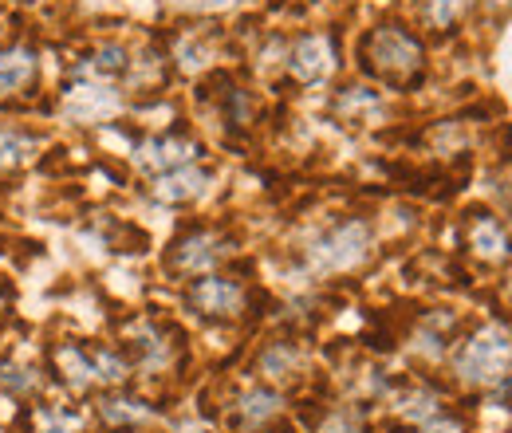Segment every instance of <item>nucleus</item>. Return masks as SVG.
I'll list each match as a JSON object with an SVG mask.
<instances>
[{
    "label": "nucleus",
    "instance_id": "obj_1",
    "mask_svg": "<svg viewBox=\"0 0 512 433\" xmlns=\"http://www.w3.org/2000/svg\"><path fill=\"white\" fill-rule=\"evenodd\" d=\"M453 374L469 390H493L512 374V323L509 319H489L453 355Z\"/></svg>",
    "mask_w": 512,
    "mask_h": 433
},
{
    "label": "nucleus",
    "instance_id": "obj_2",
    "mask_svg": "<svg viewBox=\"0 0 512 433\" xmlns=\"http://www.w3.org/2000/svg\"><path fill=\"white\" fill-rule=\"evenodd\" d=\"M371 245H375V237H371L367 221H343L308 245V268L320 276L351 272L371 256Z\"/></svg>",
    "mask_w": 512,
    "mask_h": 433
},
{
    "label": "nucleus",
    "instance_id": "obj_3",
    "mask_svg": "<svg viewBox=\"0 0 512 433\" xmlns=\"http://www.w3.org/2000/svg\"><path fill=\"white\" fill-rule=\"evenodd\" d=\"M367 60L379 75H390V79H406L422 67V44L406 32V28H375L367 36Z\"/></svg>",
    "mask_w": 512,
    "mask_h": 433
},
{
    "label": "nucleus",
    "instance_id": "obj_4",
    "mask_svg": "<svg viewBox=\"0 0 512 433\" xmlns=\"http://www.w3.org/2000/svg\"><path fill=\"white\" fill-rule=\"evenodd\" d=\"M190 304L201 315L229 319V315H241L245 311V288L237 280H225V276H201L190 288Z\"/></svg>",
    "mask_w": 512,
    "mask_h": 433
},
{
    "label": "nucleus",
    "instance_id": "obj_5",
    "mask_svg": "<svg viewBox=\"0 0 512 433\" xmlns=\"http://www.w3.org/2000/svg\"><path fill=\"white\" fill-rule=\"evenodd\" d=\"M123 111V99H119V91H111V87H95V83H79V87H71L64 99V115L71 123H103V119H111V115H119Z\"/></svg>",
    "mask_w": 512,
    "mask_h": 433
},
{
    "label": "nucleus",
    "instance_id": "obj_6",
    "mask_svg": "<svg viewBox=\"0 0 512 433\" xmlns=\"http://www.w3.org/2000/svg\"><path fill=\"white\" fill-rule=\"evenodd\" d=\"M225 256H229V241H221L217 233H190V237H182L174 245V268L190 272V276H205Z\"/></svg>",
    "mask_w": 512,
    "mask_h": 433
},
{
    "label": "nucleus",
    "instance_id": "obj_7",
    "mask_svg": "<svg viewBox=\"0 0 512 433\" xmlns=\"http://www.w3.org/2000/svg\"><path fill=\"white\" fill-rule=\"evenodd\" d=\"M134 162L150 174H170V170H182L197 162V146L186 138H150L134 150Z\"/></svg>",
    "mask_w": 512,
    "mask_h": 433
},
{
    "label": "nucleus",
    "instance_id": "obj_8",
    "mask_svg": "<svg viewBox=\"0 0 512 433\" xmlns=\"http://www.w3.org/2000/svg\"><path fill=\"white\" fill-rule=\"evenodd\" d=\"M288 71L300 83H323L335 71V44L327 36H304L288 56Z\"/></svg>",
    "mask_w": 512,
    "mask_h": 433
},
{
    "label": "nucleus",
    "instance_id": "obj_9",
    "mask_svg": "<svg viewBox=\"0 0 512 433\" xmlns=\"http://www.w3.org/2000/svg\"><path fill=\"white\" fill-rule=\"evenodd\" d=\"M469 248L485 260V264H509L512 260V237L509 229H505V221L501 217H493V213H477L473 221H469Z\"/></svg>",
    "mask_w": 512,
    "mask_h": 433
},
{
    "label": "nucleus",
    "instance_id": "obj_10",
    "mask_svg": "<svg viewBox=\"0 0 512 433\" xmlns=\"http://www.w3.org/2000/svg\"><path fill=\"white\" fill-rule=\"evenodd\" d=\"M280 410H284V398H280L276 390L253 386V390H245L241 402H237V426H241V430H260V426H268Z\"/></svg>",
    "mask_w": 512,
    "mask_h": 433
},
{
    "label": "nucleus",
    "instance_id": "obj_11",
    "mask_svg": "<svg viewBox=\"0 0 512 433\" xmlns=\"http://www.w3.org/2000/svg\"><path fill=\"white\" fill-rule=\"evenodd\" d=\"M205 189H209V178L201 170H193V166H182V170H170V174H162L154 182V197L158 201H170V205H182V201L201 197Z\"/></svg>",
    "mask_w": 512,
    "mask_h": 433
},
{
    "label": "nucleus",
    "instance_id": "obj_12",
    "mask_svg": "<svg viewBox=\"0 0 512 433\" xmlns=\"http://www.w3.org/2000/svg\"><path fill=\"white\" fill-rule=\"evenodd\" d=\"M398 418H406L410 426H430L434 418H442V398L434 390L418 386V390L398 398Z\"/></svg>",
    "mask_w": 512,
    "mask_h": 433
},
{
    "label": "nucleus",
    "instance_id": "obj_13",
    "mask_svg": "<svg viewBox=\"0 0 512 433\" xmlns=\"http://www.w3.org/2000/svg\"><path fill=\"white\" fill-rule=\"evenodd\" d=\"M99 418H103L107 426L130 430V426L150 422V418H154V410H150L146 402H138V398H107V402L99 406Z\"/></svg>",
    "mask_w": 512,
    "mask_h": 433
},
{
    "label": "nucleus",
    "instance_id": "obj_14",
    "mask_svg": "<svg viewBox=\"0 0 512 433\" xmlns=\"http://www.w3.org/2000/svg\"><path fill=\"white\" fill-rule=\"evenodd\" d=\"M32 52H24V48H16V52H0V91H16V87H24L28 79H32Z\"/></svg>",
    "mask_w": 512,
    "mask_h": 433
},
{
    "label": "nucleus",
    "instance_id": "obj_15",
    "mask_svg": "<svg viewBox=\"0 0 512 433\" xmlns=\"http://www.w3.org/2000/svg\"><path fill=\"white\" fill-rule=\"evenodd\" d=\"M32 154H36V142L28 134L0 126V170H16V166L32 162Z\"/></svg>",
    "mask_w": 512,
    "mask_h": 433
},
{
    "label": "nucleus",
    "instance_id": "obj_16",
    "mask_svg": "<svg viewBox=\"0 0 512 433\" xmlns=\"http://www.w3.org/2000/svg\"><path fill=\"white\" fill-rule=\"evenodd\" d=\"M56 363H60V371H64V378L75 390H87V386L95 382V367H91V359H87L79 347H60Z\"/></svg>",
    "mask_w": 512,
    "mask_h": 433
},
{
    "label": "nucleus",
    "instance_id": "obj_17",
    "mask_svg": "<svg viewBox=\"0 0 512 433\" xmlns=\"http://www.w3.org/2000/svg\"><path fill=\"white\" fill-rule=\"evenodd\" d=\"M83 75H99V79H111V75H123L127 71V52L123 48H99L91 60L79 63Z\"/></svg>",
    "mask_w": 512,
    "mask_h": 433
},
{
    "label": "nucleus",
    "instance_id": "obj_18",
    "mask_svg": "<svg viewBox=\"0 0 512 433\" xmlns=\"http://www.w3.org/2000/svg\"><path fill=\"white\" fill-rule=\"evenodd\" d=\"M296 363H300V351L296 347H272L264 359H260V371L268 374V378H288V374L296 371Z\"/></svg>",
    "mask_w": 512,
    "mask_h": 433
},
{
    "label": "nucleus",
    "instance_id": "obj_19",
    "mask_svg": "<svg viewBox=\"0 0 512 433\" xmlns=\"http://www.w3.org/2000/svg\"><path fill=\"white\" fill-rule=\"evenodd\" d=\"M91 367H95V382H123V378H127L123 355H115V351H107V347L91 355Z\"/></svg>",
    "mask_w": 512,
    "mask_h": 433
},
{
    "label": "nucleus",
    "instance_id": "obj_20",
    "mask_svg": "<svg viewBox=\"0 0 512 433\" xmlns=\"http://www.w3.org/2000/svg\"><path fill=\"white\" fill-rule=\"evenodd\" d=\"M138 347L146 351V355H142V363H146V367H162V363L170 359V347H166V339H162V335H158L150 323L138 331Z\"/></svg>",
    "mask_w": 512,
    "mask_h": 433
},
{
    "label": "nucleus",
    "instance_id": "obj_21",
    "mask_svg": "<svg viewBox=\"0 0 512 433\" xmlns=\"http://www.w3.org/2000/svg\"><path fill=\"white\" fill-rule=\"evenodd\" d=\"M36 422H40V433H75L79 430V414L56 410V406H44V410L36 414Z\"/></svg>",
    "mask_w": 512,
    "mask_h": 433
},
{
    "label": "nucleus",
    "instance_id": "obj_22",
    "mask_svg": "<svg viewBox=\"0 0 512 433\" xmlns=\"http://www.w3.org/2000/svg\"><path fill=\"white\" fill-rule=\"evenodd\" d=\"M465 8H469V0H430V4H426V20H430L434 28H453Z\"/></svg>",
    "mask_w": 512,
    "mask_h": 433
},
{
    "label": "nucleus",
    "instance_id": "obj_23",
    "mask_svg": "<svg viewBox=\"0 0 512 433\" xmlns=\"http://www.w3.org/2000/svg\"><path fill=\"white\" fill-rule=\"evenodd\" d=\"M320 433H363V418H359V410L339 406V410H331V418L320 426Z\"/></svg>",
    "mask_w": 512,
    "mask_h": 433
},
{
    "label": "nucleus",
    "instance_id": "obj_24",
    "mask_svg": "<svg viewBox=\"0 0 512 433\" xmlns=\"http://www.w3.org/2000/svg\"><path fill=\"white\" fill-rule=\"evenodd\" d=\"M174 8H182V12H225V8H233L237 0H170Z\"/></svg>",
    "mask_w": 512,
    "mask_h": 433
},
{
    "label": "nucleus",
    "instance_id": "obj_25",
    "mask_svg": "<svg viewBox=\"0 0 512 433\" xmlns=\"http://www.w3.org/2000/svg\"><path fill=\"white\" fill-rule=\"evenodd\" d=\"M4 382H8L12 390H32V386H36V374L32 371H8L4 374Z\"/></svg>",
    "mask_w": 512,
    "mask_h": 433
},
{
    "label": "nucleus",
    "instance_id": "obj_26",
    "mask_svg": "<svg viewBox=\"0 0 512 433\" xmlns=\"http://www.w3.org/2000/svg\"><path fill=\"white\" fill-rule=\"evenodd\" d=\"M422 433H461L457 422H446V418H434L430 426H422Z\"/></svg>",
    "mask_w": 512,
    "mask_h": 433
},
{
    "label": "nucleus",
    "instance_id": "obj_27",
    "mask_svg": "<svg viewBox=\"0 0 512 433\" xmlns=\"http://www.w3.org/2000/svg\"><path fill=\"white\" fill-rule=\"evenodd\" d=\"M182 433H213V430H209V426H197V422H193V426H186Z\"/></svg>",
    "mask_w": 512,
    "mask_h": 433
},
{
    "label": "nucleus",
    "instance_id": "obj_28",
    "mask_svg": "<svg viewBox=\"0 0 512 433\" xmlns=\"http://www.w3.org/2000/svg\"><path fill=\"white\" fill-rule=\"evenodd\" d=\"M509 288H512V276H509Z\"/></svg>",
    "mask_w": 512,
    "mask_h": 433
}]
</instances>
